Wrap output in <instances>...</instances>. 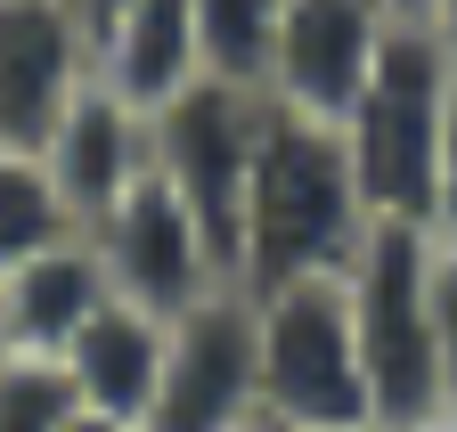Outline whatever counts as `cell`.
Returning <instances> with one entry per match:
<instances>
[{"label":"cell","instance_id":"cell-7","mask_svg":"<svg viewBox=\"0 0 457 432\" xmlns=\"http://www.w3.org/2000/svg\"><path fill=\"white\" fill-rule=\"evenodd\" d=\"M90 245H98V261H106V286L123 294V302H139V310H155V318H180V310H196L204 294L228 286V269H220V253L204 245L196 212L171 196L155 172L90 229Z\"/></svg>","mask_w":457,"mask_h":432},{"label":"cell","instance_id":"cell-15","mask_svg":"<svg viewBox=\"0 0 457 432\" xmlns=\"http://www.w3.org/2000/svg\"><path fill=\"white\" fill-rule=\"evenodd\" d=\"M66 237H82V229H74V212L57 204L41 155L0 147V278H9V269H25L33 253L66 245Z\"/></svg>","mask_w":457,"mask_h":432},{"label":"cell","instance_id":"cell-20","mask_svg":"<svg viewBox=\"0 0 457 432\" xmlns=\"http://www.w3.org/2000/svg\"><path fill=\"white\" fill-rule=\"evenodd\" d=\"M425 33H433V49H441V66L457 74V0H433V17H425Z\"/></svg>","mask_w":457,"mask_h":432},{"label":"cell","instance_id":"cell-26","mask_svg":"<svg viewBox=\"0 0 457 432\" xmlns=\"http://www.w3.org/2000/svg\"><path fill=\"white\" fill-rule=\"evenodd\" d=\"M441 424H449V432H457V408H449V416H441Z\"/></svg>","mask_w":457,"mask_h":432},{"label":"cell","instance_id":"cell-6","mask_svg":"<svg viewBox=\"0 0 457 432\" xmlns=\"http://www.w3.org/2000/svg\"><path fill=\"white\" fill-rule=\"evenodd\" d=\"M245 424H262L253 294L220 286L171 318V359H163V392L147 408V432H245Z\"/></svg>","mask_w":457,"mask_h":432},{"label":"cell","instance_id":"cell-11","mask_svg":"<svg viewBox=\"0 0 457 432\" xmlns=\"http://www.w3.org/2000/svg\"><path fill=\"white\" fill-rule=\"evenodd\" d=\"M106 302H114V286H106L98 245L90 237H66V245H49V253H33L25 269L0 278V327H9V351L17 359H66L74 335L90 327Z\"/></svg>","mask_w":457,"mask_h":432},{"label":"cell","instance_id":"cell-18","mask_svg":"<svg viewBox=\"0 0 457 432\" xmlns=\"http://www.w3.org/2000/svg\"><path fill=\"white\" fill-rule=\"evenodd\" d=\"M433 245H457V106H449V139L433 172Z\"/></svg>","mask_w":457,"mask_h":432},{"label":"cell","instance_id":"cell-8","mask_svg":"<svg viewBox=\"0 0 457 432\" xmlns=\"http://www.w3.org/2000/svg\"><path fill=\"white\" fill-rule=\"evenodd\" d=\"M392 33L400 25L384 0H286L262 98L286 106V115H311V123H343Z\"/></svg>","mask_w":457,"mask_h":432},{"label":"cell","instance_id":"cell-1","mask_svg":"<svg viewBox=\"0 0 457 432\" xmlns=\"http://www.w3.org/2000/svg\"><path fill=\"white\" fill-rule=\"evenodd\" d=\"M360 237H368V204L352 180V155H343V131L270 106L245 180V294L335 278V269H352Z\"/></svg>","mask_w":457,"mask_h":432},{"label":"cell","instance_id":"cell-27","mask_svg":"<svg viewBox=\"0 0 457 432\" xmlns=\"http://www.w3.org/2000/svg\"><path fill=\"white\" fill-rule=\"evenodd\" d=\"M425 432H449V424H425Z\"/></svg>","mask_w":457,"mask_h":432},{"label":"cell","instance_id":"cell-16","mask_svg":"<svg viewBox=\"0 0 457 432\" xmlns=\"http://www.w3.org/2000/svg\"><path fill=\"white\" fill-rule=\"evenodd\" d=\"M82 416L57 359H0V432H66Z\"/></svg>","mask_w":457,"mask_h":432},{"label":"cell","instance_id":"cell-22","mask_svg":"<svg viewBox=\"0 0 457 432\" xmlns=\"http://www.w3.org/2000/svg\"><path fill=\"white\" fill-rule=\"evenodd\" d=\"M384 9H392V25H425V17H433V0H384Z\"/></svg>","mask_w":457,"mask_h":432},{"label":"cell","instance_id":"cell-12","mask_svg":"<svg viewBox=\"0 0 457 432\" xmlns=\"http://www.w3.org/2000/svg\"><path fill=\"white\" fill-rule=\"evenodd\" d=\"M163 359H171V318L139 310L114 294L90 327L74 335V351L57 359L66 367V384L90 416H123V424H147L155 392H163Z\"/></svg>","mask_w":457,"mask_h":432},{"label":"cell","instance_id":"cell-19","mask_svg":"<svg viewBox=\"0 0 457 432\" xmlns=\"http://www.w3.org/2000/svg\"><path fill=\"white\" fill-rule=\"evenodd\" d=\"M66 9H74V25H82V41H90V58L106 66L114 33H123V17H131V0H66Z\"/></svg>","mask_w":457,"mask_h":432},{"label":"cell","instance_id":"cell-10","mask_svg":"<svg viewBox=\"0 0 457 432\" xmlns=\"http://www.w3.org/2000/svg\"><path fill=\"white\" fill-rule=\"evenodd\" d=\"M41 172L57 188V204L74 212V229L90 237L114 204H123L147 172H155V147H147V106L131 98H114L106 82H90L74 106H66V123L49 131L41 147Z\"/></svg>","mask_w":457,"mask_h":432},{"label":"cell","instance_id":"cell-3","mask_svg":"<svg viewBox=\"0 0 457 432\" xmlns=\"http://www.w3.org/2000/svg\"><path fill=\"white\" fill-rule=\"evenodd\" d=\"M352 327L368 367V416L384 432H425L449 416V375L433 343V237L425 229H368L352 269Z\"/></svg>","mask_w":457,"mask_h":432},{"label":"cell","instance_id":"cell-21","mask_svg":"<svg viewBox=\"0 0 457 432\" xmlns=\"http://www.w3.org/2000/svg\"><path fill=\"white\" fill-rule=\"evenodd\" d=\"M66 432H147V424H123V416H90V408H82Z\"/></svg>","mask_w":457,"mask_h":432},{"label":"cell","instance_id":"cell-5","mask_svg":"<svg viewBox=\"0 0 457 432\" xmlns=\"http://www.w3.org/2000/svg\"><path fill=\"white\" fill-rule=\"evenodd\" d=\"M262 115H270V98L228 90V82H188L180 98H163L147 115L155 180L196 212V229L220 253L228 286H245V180H253Z\"/></svg>","mask_w":457,"mask_h":432},{"label":"cell","instance_id":"cell-24","mask_svg":"<svg viewBox=\"0 0 457 432\" xmlns=\"http://www.w3.org/2000/svg\"><path fill=\"white\" fill-rule=\"evenodd\" d=\"M0 359H17V351H9V327H0Z\"/></svg>","mask_w":457,"mask_h":432},{"label":"cell","instance_id":"cell-2","mask_svg":"<svg viewBox=\"0 0 457 432\" xmlns=\"http://www.w3.org/2000/svg\"><path fill=\"white\" fill-rule=\"evenodd\" d=\"M449 106L457 74L441 66V49L425 25H400L384 41V58L368 90L343 115V155L368 204V229H425L433 237V172H441V139H449Z\"/></svg>","mask_w":457,"mask_h":432},{"label":"cell","instance_id":"cell-25","mask_svg":"<svg viewBox=\"0 0 457 432\" xmlns=\"http://www.w3.org/2000/svg\"><path fill=\"white\" fill-rule=\"evenodd\" d=\"M343 432H384V424H343Z\"/></svg>","mask_w":457,"mask_h":432},{"label":"cell","instance_id":"cell-13","mask_svg":"<svg viewBox=\"0 0 457 432\" xmlns=\"http://www.w3.org/2000/svg\"><path fill=\"white\" fill-rule=\"evenodd\" d=\"M98 82L131 106H155L180 98L188 82H204V58H196V0H131L123 33H114Z\"/></svg>","mask_w":457,"mask_h":432},{"label":"cell","instance_id":"cell-17","mask_svg":"<svg viewBox=\"0 0 457 432\" xmlns=\"http://www.w3.org/2000/svg\"><path fill=\"white\" fill-rule=\"evenodd\" d=\"M433 343H441L449 408H457V245H433Z\"/></svg>","mask_w":457,"mask_h":432},{"label":"cell","instance_id":"cell-14","mask_svg":"<svg viewBox=\"0 0 457 432\" xmlns=\"http://www.w3.org/2000/svg\"><path fill=\"white\" fill-rule=\"evenodd\" d=\"M278 17L286 0H196V58L204 82L228 90H270V49H278Z\"/></svg>","mask_w":457,"mask_h":432},{"label":"cell","instance_id":"cell-23","mask_svg":"<svg viewBox=\"0 0 457 432\" xmlns=\"http://www.w3.org/2000/svg\"><path fill=\"white\" fill-rule=\"evenodd\" d=\"M245 432H295V424H278V416H262V424H245Z\"/></svg>","mask_w":457,"mask_h":432},{"label":"cell","instance_id":"cell-4","mask_svg":"<svg viewBox=\"0 0 457 432\" xmlns=\"http://www.w3.org/2000/svg\"><path fill=\"white\" fill-rule=\"evenodd\" d=\"M253 351H262V416L295 432H343L376 424L368 416V367H360V327L352 294L335 278H295L253 294Z\"/></svg>","mask_w":457,"mask_h":432},{"label":"cell","instance_id":"cell-9","mask_svg":"<svg viewBox=\"0 0 457 432\" xmlns=\"http://www.w3.org/2000/svg\"><path fill=\"white\" fill-rule=\"evenodd\" d=\"M90 82L98 58L66 0H0V147L41 155Z\"/></svg>","mask_w":457,"mask_h":432}]
</instances>
